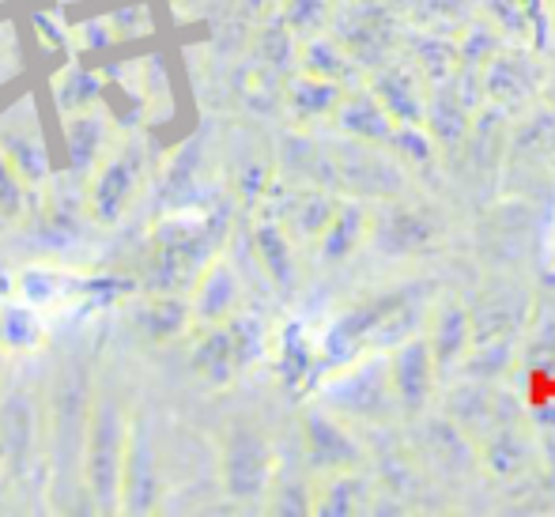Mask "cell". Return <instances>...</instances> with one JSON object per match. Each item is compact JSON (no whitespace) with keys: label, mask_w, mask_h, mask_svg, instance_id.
Here are the masks:
<instances>
[{"label":"cell","mask_w":555,"mask_h":517,"mask_svg":"<svg viewBox=\"0 0 555 517\" xmlns=\"http://www.w3.org/2000/svg\"><path fill=\"white\" fill-rule=\"evenodd\" d=\"M129 412L106 386H91L88 423L80 450V488L91 495V510L121 514V461L129 438Z\"/></svg>","instance_id":"6da1fadb"},{"label":"cell","mask_w":555,"mask_h":517,"mask_svg":"<svg viewBox=\"0 0 555 517\" xmlns=\"http://www.w3.org/2000/svg\"><path fill=\"white\" fill-rule=\"evenodd\" d=\"M91 374L83 366H61L57 382L46 404V476L50 495H73V480H80V450H83V423L91 404ZM53 503V506H57Z\"/></svg>","instance_id":"7a4b0ae2"},{"label":"cell","mask_w":555,"mask_h":517,"mask_svg":"<svg viewBox=\"0 0 555 517\" xmlns=\"http://www.w3.org/2000/svg\"><path fill=\"white\" fill-rule=\"evenodd\" d=\"M322 409L344 423H359V427H389L401 409H397L393 386H389L386 356L374 351V356H359L336 366L333 378L322 386Z\"/></svg>","instance_id":"3957f363"},{"label":"cell","mask_w":555,"mask_h":517,"mask_svg":"<svg viewBox=\"0 0 555 517\" xmlns=\"http://www.w3.org/2000/svg\"><path fill=\"white\" fill-rule=\"evenodd\" d=\"M416 299H427V284L393 287V292L374 295V299L344 310L330 325V333L322 336V356H318L314 371H322V366L325 371H336V366L359 359L366 348H382V328H386V321L393 318L404 302H416Z\"/></svg>","instance_id":"277c9868"},{"label":"cell","mask_w":555,"mask_h":517,"mask_svg":"<svg viewBox=\"0 0 555 517\" xmlns=\"http://www.w3.org/2000/svg\"><path fill=\"white\" fill-rule=\"evenodd\" d=\"M330 35L356 57L363 73H374L401 53V20L386 0H348L333 8Z\"/></svg>","instance_id":"5b68a950"},{"label":"cell","mask_w":555,"mask_h":517,"mask_svg":"<svg viewBox=\"0 0 555 517\" xmlns=\"http://www.w3.org/2000/svg\"><path fill=\"white\" fill-rule=\"evenodd\" d=\"M280 473V457L272 438L264 435L254 423H231L223 430L220 442V476L223 491L242 503H254V499L269 495L272 480Z\"/></svg>","instance_id":"8992f818"},{"label":"cell","mask_w":555,"mask_h":517,"mask_svg":"<svg viewBox=\"0 0 555 517\" xmlns=\"http://www.w3.org/2000/svg\"><path fill=\"white\" fill-rule=\"evenodd\" d=\"M147 175V155L137 140H114L111 147L95 155L91 163V185H88V211L99 223L114 227L132 201L140 197V185Z\"/></svg>","instance_id":"52a82bcc"},{"label":"cell","mask_w":555,"mask_h":517,"mask_svg":"<svg viewBox=\"0 0 555 517\" xmlns=\"http://www.w3.org/2000/svg\"><path fill=\"white\" fill-rule=\"evenodd\" d=\"M442 219L424 205H404V201L389 197L378 211L366 219V242L374 246L378 257L389 261H404V257H424L435 254L442 242Z\"/></svg>","instance_id":"ba28073f"},{"label":"cell","mask_w":555,"mask_h":517,"mask_svg":"<svg viewBox=\"0 0 555 517\" xmlns=\"http://www.w3.org/2000/svg\"><path fill=\"white\" fill-rule=\"evenodd\" d=\"M46 465V412L38 397L12 393L0 401V476L23 483Z\"/></svg>","instance_id":"9c48e42d"},{"label":"cell","mask_w":555,"mask_h":517,"mask_svg":"<svg viewBox=\"0 0 555 517\" xmlns=\"http://www.w3.org/2000/svg\"><path fill=\"white\" fill-rule=\"evenodd\" d=\"M333 163V182L336 190H348L356 197H401L409 175L404 167L386 155V147L363 144V140H351L348 147H336L330 152Z\"/></svg>","instance_id":"30bf717a"},{"label":"cell","mask_w":555,"mask_h":517,"mask_svg":"<svg viewBox=\"0 0 555 517\" xmlns=\"http://www.w3.org/2000/svg\"><path fill=\"white\" fill-rule=\"evenodd\" d=\"M420 427L412 430V453L427 473L442 480H465L480 468L476 457V438H468L450 415H416Z\"/></svg>","instance_id":"8fae6325"},{"label":"cell","mask_w":555,"mask_h":517,"mask_svg":"<svg viewBox=\"0 0 555 517\" xmlns=\"http://www.w3.org/2000/svg\"><path fill=\"white\" fill-rule=\"evenodd\" d=\"M541 83H544V68L529 53V46L506 42L483 65V99H488V106L503 109V114H514V109L533 103Z\"/></svg>","instance_id":"7c38bea8"},{"label":"cell","mask_w":555,"mask_h":517,"mask_svg":"<svg viewBox=\"0 0 555 517\" xmlns=\"http://www.w3.org/2000/svg\"><path fill=\"white\" fill-rule=\"evenodd\" d=\"M386 363H389V386H393L397 409H401L404 419H416L420 412L431 409L439 371H435V359H431V348H427L424 333L393 344Z\"/></svg>","instance_id":"4fadbf2b"},{"label":"cell","mask_w":555,"mask_h":517,"mask_svg":"<svg viewBox=\"0 0 555 517\" xmlns=\"http://www.w3.org/2000/svg\"><path fill=\"white\" fill-rule=\"evenodd\" d=\"M302 445H307V465L318 476L344 473V468H359L366 461V450L348 423L336 419L325 409H310L302 415Z\"/></svg>","instance_id":"5bb4252c"},{"label":"cell","mask_w":555,"mask_h":517,"mask_svg":"<svg viewBox=\"0 0 555 517\" xmlns=\"http://www.w3.org/2000/svg\"><path fill=\"white\" fill-rule=\"evenodd\" d=\"M159 495V476H155V442L144 412H129V438H125V461H121V514H147L155 510Z\"/></svg>","instance_id":"9a60e30c"},{"label":"cell","mask_w":555,"mask_h":517,"mask_svg":"<svg viewBox=\"0 0 555 517\" xmlns=\"http://www.w3.org/2000/svg\"><path fill=\"white\" fill-rule=\"evenodd\" d=\"M366 88L397 125H424L427 88L431 83L420 76V68L409 57H389L386 65H378L371 73V80H366Z\"/></svg>","instance_id":"2e32d148"},{"label":"cell","mask_w":555,"mask_h":517,"mask_svg":"<svg viewBox=\"0 0 555 517\" xmlns=\"http://www.w3.org/2000/svg\"><path fill=\"white\" fill-rule=\"evenodd\" d=\"M442 415H450V419L457 423L468 438H480L483 430L499 427V423L521 419V409L514 404V397L491 389V382H473V378H468L465 386L450 389Z\"/></svg>","instance_id":"e0dca14e"},{"label":"cell","mask_w":555,"mask_h":517,"mask_svg":"<svg viewBox=\"0 0 555 517\" xmlns=\"http://www.w3.org/2000/svg\"><path fill=\"white\" fill-rule=\"evenodd\" d=\"M476 457H480L483 473H491L495 480H518L533 468L537 442L521 427V419H511L476 438Z\"/></svg>","instance_id":"ac0fdd59"},{"label":"cell","mask_w":555,"mask_h":517,"mask_svg":"<svg viewBox=\"0 0 555 517\" xmlns=\"http://www.w3.org/2000/svg\"><path fill=\"white\" fill-rule=\"evenodd\" d=\"M193 325H223L242 310V284L238 272L231 269L227 257H212L193 280Z\"/></svg>","instance_id":"d6986e66"},{"label":"cell","mask_w":555,"mask_h":517,"mask_svg":"<svg viewBox=\"0 0 555 517\" xmlns=\"http://www.w3.org/2000/svg\"><path fill=\"white\" fill-rule=\"evenodd\" d=\"M427 348H431V359H435V371L442 374H453L465 359L468 344H473V318H468V307L457 299L442 302L435 307L431 321H427V333H424Z\"/></svg>","instance_id":"ffe728a7"},{"label":"cell","mask_w":555,"mask_h":517,"mask_svg":"<svg viewBox=\"0 0 555 517\" xmlns=\"http://www.w3.org/2000/svg\"><path fill=\"white\" fill-rule=\"evenodd\" d=\"M529 313V299L514 287H491L480 299L468 307V318H473V340H495V336H514L521 333Z\"/></svg>","instance_id":"44dd1931"},{"label":"cell","mask_w":555,"mask_h":517,"mask_svg":"<svg viewBox=\"0 0 555 517\" xmlns=\"http://www.w3.org/2000/svg\"><path fill=\"white\" fill-rule=\"evenodd\" d=\"M205 333L197 336V344H193V374H197L205 386L212 389H223L231 386L234 378H238V371H246L242 366V356H238V344H234V333L231 325H201Z\"/></svg>","instance_id":"7402d4cb"},{"label":"cell","mask_w":555,"mask_h":517,"mask_svg":"<svg viewBox=\"0 0 555 517\" xmlns=\"http://www.w3.org/2000/svg\"><path fill=\"white\" fill-rule=\"evenodd\" d=\"M333 125L348 140H363V144L386 147L397 121L382 109L378 99L371 95V88H351V91H344L340 106H336V114H333Z\"/></svg>","instance_id":"603a6c76"},{"label":"cell","mask_w":555,"mask_h":517,"mask_svg":"<svg viewBox=\"0 0 555 517\" xmlns=\"http://www.w3.org/2000/svg\"><path fill=\"white\" fill-rule=\"evenodd\" d=\"M132 325H137V333L152 344L182 340V336L193 328V307H190V299H182V295L159 292V295H152V299L140 302V307H132Z\"/></svg>","instance_id":"cb8c5ba5"},{"label":"cell","mask_w":555,"mask_h":517,"mask_svg":"<svg viewBox=\"0 0 555 517\" xmlns=\"http://www.w3.org/2000/svg\"><path fill=\"white\" fill-rule=\"evenodd\" d=\"M254 246H257V261L264 264L269 280L280 287L284 295H292L299 287V261H295V238L284 231L276 216H261L254 227Z\"/></svg>","instance_id":"d4e9b609"},{"label":"cell","mask_w":555,"mask_h":517,"mask_svg":"<svg viewBox=\"0 0 555 517\" xmlns=\"http://www.w3.org/2000/svg\"><path fill=\"white\" fill-rule=\"evenodd\" d=\"M473 109L457 99V91H453L450 76L439 83H431L427 88V109H424V129L435 137V144L439 147H461L468 137V129H473Z\"/></svg>","instance_id":"484cf974"},{"label":"cell","mask_w":555,"mask_h":517,"mask_svg":"<svg viewBox=\"0 0 555 517\" xmlns=\"http://www.w3.org/2000/svg\"><path fill=\"white\" fill-rule=\"evenodd\" d=\"M46 340H50V325H46L42 310H35L30 302H0V356H38Z\"/></svg>","instance_id":"4316f807"},{"label":"cell","mask_w":555,"mask_h":517,"mask_svg":"<svg viewBox=\"0 0 555 517\" xmlns=\"http://www.w3.org/2000/svg\"><path fill=\"white\" fill-rule=\"evenodd\" d=\"M366 219H371V211H366L363 201H356V197L336 201L333 219L325 223V231L318 234V242H314L318 257H322L325 264L348 261V257L366 242Z\"/></svg>","instance_id":"83f0119b"},{"label":"cell","mask_w":555,"mask_h":517,"mask_svg":"<svg viewBox=\"0 0 555 517\" xmlns=\"http://www.w3.org/2000/svg\"><path fill=\"white\" fill-rule=\"evenodd\" d=\"M344 91L348 88H340V83H333V80H322V76L295 73L284 88V103H287V114L299 125H318V121H333Z\"/></svg>","instance_id":"f1b7e54d"},{"label":"cell","mask_w":555,"mask_h":517,"mask_svg":"<svg viewBox=\"0 0 555 517\" xmlns=\"http://www.w3.org/2000/svg\"><path fill=\"white\" fill-rule=\"evenodd\" d=\"M371 503V483L359 476V468H344V473L322 476V483L314 488V517H351V514H366Z\"/></svg>","instance_id":"f546056e"},{"label":"cell","mask_w":555,"mask_h":517,"mask_svg":"<svg viewBox=\"0 0 555 517\" xmlns=\"http://www.w3.org/2000/svg\"><path fill=\"white\" fill-rule=\"evenodd\" d=\"M336 211V197L330 190H299L284 201V208H276V219L284 223V231L299 242H318V234L325 231V223Z\"/></svg>","instance_id":"4dcf8cb0"},{"label":"cell","mask_w":555,"mask_h":517,"mask_svg":"<svg viewBox=\"0 0 555 517\" xmlns=\"http://www.w3.org/2000/svg\"><path fill=\"white\" fill-rule=\"evenodd\" d=\"M299 73L322 76V80H333L340 88H359V80H363V68L333 35H310L299 53Z\"/></svg>","instance_id":"1f68e13d"},{"label":"cell","mask_w":555,"mask_h":517,"mask_svg":"<svg viewBox=\"0 0 555 517\" xmlns=\"http://www.w3.org/2000/svg\"><path fill=\"white\" fill-rule=\"evenodd\" d=\"M401 50L412 65L420 68L427 83H439L457 68V50H453V38L439 35V30H412L409 38H401Z\"/></svg>","instance_id":"d6a6232c"},{"label":"cell","mask_w":555,"mask_h":517,"mask_svg":"<svg viewBox=\"0 0 555 517\" xmlns=\"http://www.w3.org/2000/svg\"><path fill=\"white\" fill-rule=\"evenodd\" d=\"M83 287V280L68 276L61 269H23L20 272V295L23 302H30L35 310H53V307H65V299H73L76 292Z\"/></svg>","instance_id":"836d02e7"},{"label":"cell","mask_w":555,"mask_h":517,"mask_svg":"<svg viewBox=\"0 0 555 517\" xmlns=\"http://www.w3.org/2000/svg\"><path fill=\"white\" fill-rule=\"evenodd\" d=\"M503 46H506V38L499 35L483 15H473V20H465V27L457 30V38H453L457 68H483Z\"/></svg>","instance_id":"e575fe53"},{"label":"cell","mask_w":555,"mask_h":517,"mask_svg":"<svg viewBox=\"0 0 555 517\" xmlns=\"http://www.w3.org/2000/svg\"><path fill=\"white\" fill-rule=\"evenodd\" d=\"M514 366V340L495 336V340H473L461 359V371L473 382H499Z\"/></svg>","instance_id":"d590c367"},{"label":"cell","mask_w":555,"mask_h":517,"mask_svg":"<svg viewBox=\"0 0 555 517\" xmlns=\"http://www.w3.org/2000/svg\"><path fill=\"white\" fill-rule=\"evenodd\" d=\"M386 152L393 155L401 167H416V170H431L439 144L424 125H393V137H389Z\"/></svg>","instance_id":"8d00e7d4"},{"label":"cell","mask_w":555,"mask_h":517,"mask_svg":"<svg viewBox=\"0 0 555 517\" xmlns=\"http://www.w3.org/2000/svg\"><path fill=\"white\" fill-rule=\"evenodd\" d=\"M314 366H318V359H314V348H310L307 333H302V325H287L284 336H280V378H284L287 386H299V382L310 378Z\"/></svg>","instance_id":"74e56055"},{"label":"cell","mask_w":555,"mask_h":517,"mask_svg":"<svg viewBox=\"0 0 555 517\" xmlns=\"http://www.w3.org/2000/svg\"><path fill=\"white\" fill-rule=\"evenodd\" d=\"M473 8H480V15L514 46H529V23L521 12V0H476Z\"/></svg>","instance_id":"f35d334b"},{"label":"cell","mask_w":555,"mask_h":517,"mask_svg":"<svg viewBox=\"0 0 555 517\" xmlns=\"http://www.w3.org/2000/svg\"><path fill=\"white\" fill-rule=\"evenodd\" d=\"M330 15H333V4L330 0H287L284 4V27L292 35H322L330 27Z\"/></svg>","instance_id":"ab89813d"},{"label":"cell","mask_w":555,"mask_h":517,"mask_svg":"<svg viewBox=\"0 0 555 517\" xmlns=\"http://www.w3.org/2000/svg\"><path fill=\"white\" fill-rule=\"evenodd\" d=\"M269 495H272L269 510L284 517H307L310 506H314V488L307 480H299V476L295 480H272Z\"/></svg>","instance_id":"60d3db41"},{"label":"cell","mask_w":555,"mask_h":517,"mask_svg":"<svg viewBox=\"0 0 555 517\" xmlns=\"http://www.w3.org/2000/svg\"><path fill=\"white\" fill-rule=\"evenodd\" d=\"M23 201H27V182H23L15 163L8 159V152L0 147V216L15 219L23 211Z\"/></svg>","instance_id":"b9f144b4"},{"label":"cell","mask_w":555,"mask_h":517,"mask_svg":"<svg viewBox=\"0 0 555 517\" xmlns=\"http://www.w3.org/2000/svg\"><path fill=\"white\" fill-rule=\"evenodd\" d=\"M521 12H526V23H529V46H533L537 53H548L552 38H555V20H552L548 0H521Z\"/></svg>","instance_id":"7bdbcfd3"},{"label":"cell","mask_w":555,"mask_h":517,"mask_svg":"<svg viewBox=\"0 0 555 517\" xmlns=\"http://www.w3.org/2000/svg\"><path fill=\"white\" fill-rule=\"evenodd\" d=\"M533 419L541 423L544 430H555V404H552V409H537V412H533Z\"/></svg>","instance_id":"ee69618b"},{"label":"cell","mask_w":555,"mask_h":517,"mask_svg":"<svg viewBox=\"0 0 555 517\" xmlns=\"http://www.w3.org/2000/svg\"><path fill=\"white\" fill-rule=\"evenodd\" d=\"M4 363H8V359L0 356V401H4Z\"/></svg>","instance_id":"f6af8a7d"}]
</instances>
